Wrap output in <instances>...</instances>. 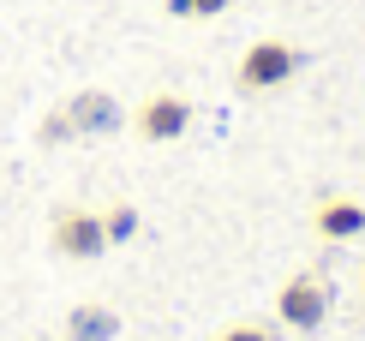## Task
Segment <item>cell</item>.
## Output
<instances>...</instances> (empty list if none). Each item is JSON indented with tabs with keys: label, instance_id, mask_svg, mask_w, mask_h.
Instances as JSON below:
<instances>
[{
	"label": "cell",
	"instance_id": "cell-1",
	"mask_svg": "<svg viewBox=\"0 0 365 341\" xmlns=\"http://www.w3.org/2000/svg\"><path fill=\"white\" fill-rule=\"evenodd\" d=\"M299 66H306V54H299L294 42H282V36H264V42H252V49L240 54V66H234V84L246 90V96H269V90L294 84V78H299Z\"/></svg>",
	"mask_w": 365,
	"mask_h": 341
},
{
	"label": "cell",
	"instance_id": "cell-2",
	"mask_svg": "<svg viewBox=\"0 0 365 341\" xmlns=\"http://www.w3.org/2000/svg\"><path fill=\"white\" fill-rule=\"evenodd\" d=\"M329 282L317 270H299V275H287L282 293H276V323L282 330H294V335H317L329 323Z\"/></svg>",
	"mask_w": 365,
	"mask_h": 341
},
{
	"label": "cell",
	"instance_id": "cell-3",
	"mask_svg": "<svg viewBox=\"0 0 365 341\" xmlns=\"http://www.w3.org/2000/svg\"><path fill=\"white\" fill-rule=\"evenodd\" d=\"M48 240H54V252L72 258V263H90V258L108 252V228H102L96 210H54Z\"/></svg>",
	"mask_w": 365,
	"mask_h": 341
},
{
	"label": "cell",
	"instance_id": "cell-4",
	"mask_svg": "<svg viewBox=\"0 0 365 341\" xmlns=\"http://www.w3.org/2000/svg\"><path fill=\"white\" fill-rule=\"evenodd\" d=\"M132 132L144 138V144H174V138L192 132V102L174 96V90H156V96L138 102V114H132Z\"/></svg>",
	"mask_w": 365,
	"mask_h": 341
},
{
	"label": "cell",
	"instance_id": "cell-5",
	"mask_svg": "<svg viewBox=\"0 0 365 341\" xmlns=\"http://www.w3.org/2000/svg\"><path fill=\"white\" fill-rule=\"evenodd\" d=\"M312 228H317V240L347 245V240L365 234V204H359V198H347V192H324V198H317V210H312Z\"/></svg>",
	"mask_w": 365,
	"mask_h": 341
},
{
	"label": "cell",
	"instance_id": "cell-6",
	"mask_svg": "<svg viewBox=\"0 0 365 341\" xmlns=\"http://www.w3.org/2000/svg\"><path fill=\"white\" fill-rule=\"evenodd\" d=\"M66 120H72V138H108L120 132V102L108 96V90H78V96L66 102Z\"/></svg>",
	"mask_w": 365,
	"mask_h": 341
},
{
	"label": "cell",
	"instance_id": "cell-7",
	"mask_svg": "<svg viewBox=\"0 0 365 341\" xmlns=\"http://www.w3.org/2000/svg\"><path fill=\"white\" fill-rule=\"evenodd\" d=\"M66 341H114L120 335V312L114 305H72L66 323H60Z\"/></svg>",
	"mask_w": 365,
	"mask_h": 341
},
{
	"label": "cell",
	"instance_id": "cell-8",
	"mask_svg": "<svg viewBox=\"0 0 365 341\" xmlns=\"http://www.w3.org/2000/svg\"><path fill=\"white\" fill-rule=\"evenodd\" d=\"M102 228H108V245H126L132 234H138V210L132 204H108L102 210Z\"/></svg>",
	"mask_w": 365,
	"mask_h": 341
},
{
	"label": "cell",
	"instance_id": "cell-9",
	"mask_svg": "<svg viewBox=\"0 0 365 341\" xmlns=\"http://www.w3.org/2000/svg\"><path fill=\"white\" fill-rule=\"evenodd\" d=\"M216 341H282V330H276V323H264V317H240V323H227Z\"/></svg>",
	"mask_w": 365,
	"mask_h": 341
},
{
	"label": "cell",
	"instance_id": "cell-10",
	"mask_svg": "<svg viewBox=\"0 0 365 341\" xmlns=\"http://www.w3.org/2000/svg\"><path fill=\"white\" fill-rule=\"evenodd\" d=\"M227 6H234V0H168L174 19H222Z\"/></svg>",
	"mask_w": 365,
	"mask_h": 341
},
{
	"label": "cell",
	"instance_id": "cell-11",
	"mask_svg": "<svg viewBox=\"0 0 365 341\" xmlns=\"http://www.w3.org/2000/svg\"><path fill=\"white\" fill-rule=\"evenodd\" d=\"M42 144H72V120H66V108H54V114L48 120H42Z\"/></svg>",
	"mask_w": 365,
	"mask_h": 341
},
{
	"label": "cell",
	"instance_id": "cell-12",
	"mask_svg": "<svg viewBox=\"0 0 365 341\" xmlns=\"http://www.w3.org/2000/svg\"><path fill=\"white\" fill-rule=\"evenodd\" d=\"M359 287H365V275H359Z\"/></svg>",
	"mask_w": 365,
	"mask_h": 341
}]
</instances>
